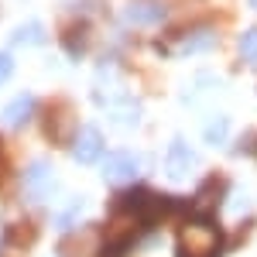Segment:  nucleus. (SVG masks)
Returning a JSON list of instances; mask_svg holds the SVG:
<instances>
[{
    "instance_id": "obj_1",
    "label": "nucleus",
    "mask_w": 257,
    "mask_h": 257,
    "mask_svg": "<svg viewBox=\"0 0 257 257\" xmlns=\"http://www.w3.org/2000/svg\"><path fill=\"white\" fill-rule=\"evenodd\" d=\"M219 254V233L213 223H185L178 237V257H216Z\"/></svg>"
},
{
    "instance_id": "obj_2",
    "label": "nucleus",
    "mask_w": 257,
    "mask_h": 257,
    "mask_svg": "<svg viewBox=\"0 0 257 257\" xmlns=\"http://www.w3.org/2000/svg\"><path fill=\"white\" fill-rule=\"evenodd\" d=\"M93 99H96L99 106L110 113V117L117 120V123H138V117H141V103L131 93H120V89H110V82L106 79H99L96 86H93Z\"/></svg>"
},
{
    "instance_id": "obj_3",
    "label": "nucleus",
    "mask_w": 257,
    "mask_h": 257,
    "mask_svg": "<svg viewBox=\"0 0 257 257\" xmlns=\"http://www.w3.org/2000/svg\"><path fill=\"white\" fill-rule=\"evenodd\" d=\"M55 192V172L48 161H31L28 172H24V196L28 202H45V199Z\"/></svg>"
},
{
    "instance_id": "obj_4",
    "label": "nucleus",
    "mask_w": 257,
    "mask_h": 257,
    "mask_svg": "<svg viewBox=\"0 0 257 257\" xmlns=\"http://www.w3.org/2000/svg\"><path fill=\"white\" fill-rule=\"evenodd\" d=\"M141 172V158L134 151H113L110 158L103 161V175L106 182H117V185H127V182H134Z\"/></svg>"
},
{
    "instance_id": "obj_5",
    "label": "nucleus",
    "mask_w": 257,
    "mask_h": 257,
    "mask_svg": "<svg viewBox=\"0 0 257 257\" xmlns=\"http://www.w3.org/2000/svg\"><path fill=\"white\" fill-rule=\"evenodd\" d=\"M123 21L131 28H155L165 21V7H161V0H131L123 7Z\"/></svg>"
},
{
    "instance_id": "obj_6",
    "label": "nucleus",
    "mask_w": 257,
    "mask_h": 257,
    "mask_svg": "<svg viewBox=\"0 0 257 257\" xmlns=\"http://www.w3.org/2000/svg\"><path fill=\"white\" fill-rule=\"evenodd\" d=\"M192 168H196L192 148H189L182 138H175L172 144H168V155H165V172H168L172 178H185V175H192Z\"/></svg>"
},
{
    "instance_id": "obj_7",
    "label": "nucleus",
    "mask_w": 257,
    "mask_h": 257,
    "mask_svg": "<svg viewBox=\"0 0 257 257\" xmlns=\"http://www.w3.org/2000/svg\"><path fill=\"white\" fill-rule=\"evenodd\" d=\"M76 161H82V165H93V161L103 155V134H99L96 127H82L79 131V141H76Z\"/></svg>"
},
{
    "instance_id": "obj_8",
    "label": "nucleus",
    "mask_w": 257,
    "mask_h": 257,
    "mask_svg": "<svg viewBox=\"0 0 257 257\" xmlns=\"http://www.w3.org/2000/svg\"><path fill=\"white\" fill-rule=\"evenodd\" d=\"M31 113H35V96L21 93L18 99H11V103L4 106V123H7V127H21Z\"/></svg>"
},
{
    "instance_id": "obj_9",
    "label": "nucleus",
    "mask_w": 257,
    "mask_h": 257,
    "mask_svg": "<svg viewBox=\"0 0 257 257\" xmlns=\"http://www.w3.org/2000/svg\"><path fill=\"white\" fill-rule=\"evenodd\" d=\"M11 45H18V48H35V45H45V28H41L38 21H28V24H21L18 31L11 35Z\"/></svg>"
},
{
    "instance_id": "obj_10",
    "label": "nucleus",
    "mask_w": 257,
    "mask_h": 257,
    "mask_svg": "<svg viewBox=\"0 0 257 257\" xmlns=\"http://www.w3.org/2000/svg\"><path fill=\"white\" fill-rule=\"evenodd\" d=\"M213 41H216L213 28H199V31H192V35L182 38V45H178L175 52L178 55H192V52H202V48H213Z\"/></svg>"
},
{
    "instance_id": "obj_11",
    "label": "nucleus",
    "mask_w": 257,
    "mask_h": 257,
    "mask_svg": "<svg viewBox=\"0 0 257 257\" xmlns=\"http://www.w3.org/2000/svg\"><path fill=\"white\" fill-rule=\"evenodd\" d=\"M202 141L213 144V148L226 144V141H230V120H226V117H213L206 127H202Z\"/></svg>"
},
{
    "instance_id": "obj_12",
    "label": "nucleus",
    "mask_w": 257,
    "mask_h": 257,
    "mask_svg": "<svg viewBox=\"0 0 257 257\" xmlns=\"http://www.w3.org/2000/svg\"><path fill=\"white\" fill-rule=\"evenodd\" d=\"M82 213H86V199L76 196V199H72V202H69V206L59 213V216H55V226H59V230H72V226L82 219Z\"/></svg>"
},
{
    "instance_id": "obj_13",
    "label": "nucleus",
    "mask_w": 257,
    "mask_h": 257,
    "mask_svg": "<svg viewBox=\"0 0 257 257\" xmlns=\"http://www.w3.org/2000/svg\"><path fill=\"white\" fill-rule=\"evenodd\" d=\"M240 59L257 62V28H247V31L240 35Z\"/></svg>"
},
{
    "instance_id": "obj_14",
    "label": "nucleus",
    "mask_w": 257,
    "mask_h": 257,
    "mask_svg": "<svg viewBox=\"0 0 257 257\" xmlns=\"http://www.w3.org/2000/svg\"><path fill=\"white\" fill-rule=\"evenodd\" d=\"M11 72H14V62H11V55H4V52H0V82L7 79Z\"/></svg>"
},
{
    "instance_id": "obj_15",
    "label": "nucleus",
    "mask_w": 257,
    "mask_h": 257,
    "mask_svg": "<svg viewBox=\"0 0 257 257\" xmlns=\"http://www.w3.org/2000/svg\"><path fill=\"white\" fill-rule=\"evenodd\" d=\"M250 7H257V0H250Z\"/></svg>"
}]
</instances>
